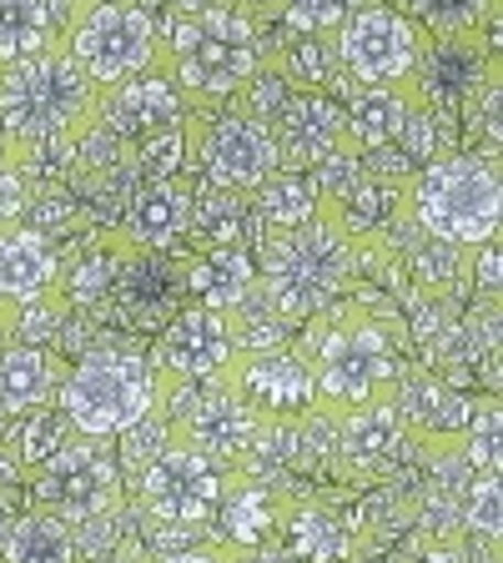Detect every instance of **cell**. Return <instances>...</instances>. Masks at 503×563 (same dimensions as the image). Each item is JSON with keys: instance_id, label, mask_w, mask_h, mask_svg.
Returning <instances> with one entry per match:
<instances>
[{"instance_id": "obj_10", "label": "cell", "mask_w": 503, "mask_h": 563, "mask_svg": "<svg viewBox=\"0 0 503 563\" xmlns=\"http://www.w3.org/2000/svg\"><path fill=\"white\" fill-rule=\"evenodd\" d=\"M35 508H51L66 523H106L121 508V463L106 438H70L51 463L35 468Z\"/></svg>"}, {"instance_id": "obj_16", "label": "cell", "mask_w": 503, "mask_h": 563, "mask_svg": "<svg viewBox=\"0 0 503 563\" xmlns=\"http://www.w3.org/2000/svg\"><path fill=\"white\" fill-rule=\"evenodd\" d=\"M61 297V252L56 236L21 222L0 232V312Z\"/></svg>"}, {"instance_id": "obj_8", "label": "cell", "mask_w": 503, "mask_h": 563, "mask_svg": "<svg viewBox=\"0 0 503 563\" xmlns=\"http://www.w3.org/2000/svg\"><path fill=\"white\" fill-rule=\"evenodd\" d=\"M227 478H232V468L211 463V457L197 453L192 443L172 438V443H162L141 463L136 493H141V508H146L152 523L176 528V533H197V528H207L211 518H217V508H222Z\"/></svg>"}, {"instance_id": "obj_14", "label": "cell", "mask_w": 503, "mask_h": 563, "mask_svg": "<svg viewBox=\"0 0 503 563\" xmlns=\"http://www.w3.org/2000/svg\"><path fill=\"white\" fill-rule=\"evenodd\" d=\"M227 377L262 422H307L317 412L313 363L297 347L237 352L227 363Z\"/></svg>"}, {"instance_id": "obj_31", "label": "cell", "mask_w": 503, "mask_h": 563, "mask_svg": "<svg viewBox=\"0 0 503 563\" xmlns=\"http://www.w3.org/2000/svg\"><path fill=\"white\" fill-rule=\"evenodd\" d=\"M458 457L469 473H499L503 463V408L499 398H479L469 408V422L458 428Z\"/></svg>"}, {"instance_id": "obj_5", "label": "cell", "mask_w": 503, "mask_h": 563, "mask_svg": "<svg viewBox=\"0 0 503 563\" xmlns=\"http://www.w3.org/2000/svg\"><path fill=\"white\" fill-rule=\"evenodd\" d=\"M398 211L444 246L473 252V246L499 236L503 187L499 162L483 152H448L438 162L418 166L413 181L398 191Z\"/></svg>"}, {"instance_id": "obj_37", "label": "cell", "mask_w": 503, "mask_h": 563, "mask_svg": "<svg viewBox=\"0 0 503 563\" xmlns=\"http://www.w3.org/2000/svg\"><path fill=\"white\" fill-rule=\"evenodd\" d=\"M156 563H227V549L222 543H207V549H176Z\"/></svg>"}, {"instance_id": "obj_34", "label": "cell", "mask_w": 503, "mask_h": 563, "mask_svg": "<svg viewBox=\"0 0 503 563\" xmlns=\"http://www.w3.org/2000/svg\"><path fill=\"white\" fill-rule=\"evenodd\" d=\"M31 201H35V181L15 162H6L0 166V232L21 227L31 217Z\"/></svg>"}, {"instance_id": "obj_35", "label": "cell", "mask_w": 503, "mask_h": 563, "mask_svg": "<svg viewBox=\"0 0 503 563\" xmlns=\"http://www.w3.org/2000/svg\"><path fill=\"white\" fill-rule=\"evenodd\" d=\"M227 563H297L282 543H258V549H227Z\"/></svg>"}, {"instance_id": "obj_21", "label": "cell", "mask_w": 503, "mask_h": 563, "mask_svg": "<svg viewBox=\"0 0 503 563\" xmlns=\"http://www.w3.org/2000/svg\"><path fill=\"white\" fill-rule=\"evenodd\" d=\"M66 377L51 347H35V342H6L0 347V422L25 418V412L56 402V387Z\"/></svg>"}, {"instance_id": "obj_17", "label": "cell", "mask_w": 503, "mask_h": 563, "mask_svg": "<svg viewBox=\"0 0 503 563\" xmlns=\"http://www.w3.org/2000/svg\"><path fill=\"white\" fill-rule=\"evenodd\" d=\"M332 433H338V457L348 463L352 473H383L393 468L403 457V448L413 443L408 422H403L398 402L393 398H378V402H363V408H348L338 412Z\"/></svg>"}, {"instance_id": "obj_9", "label": "cell", "mask_w": 503, "mask_h": 563, "mask_svg": "<svg viewBox=\"0 0 503 563\" xmlns=\"http://www.w3.org/2000/svg\"><path fill=\"white\" fill-rule=\"evenodd\" d=\"M338 70L352 86H408L423 56V31L387 0H352L332 35Z\"/></svg>"}, {"instance_id": "obj_41", "label": "cell", "mask_w": 503, "mask_h": 563, "mask_svg": "<svg viewBox=\"0 0 503 563\" xmlns=\"http://www.w3.org/2000/svg\"><path fill=\"white\" fill-rule=\"evenodd\" d=\"M106 563H141V559H136V553H121V559H117V553H111V559H106Z\"/></svg>"}, {"instance_id": "obj_18", "label": "cell", "mask_w": 503, "mask_h": 563, "mask_svg": "<svg viewBox=\"0 0 503 563\" xmlns=\"http://www.w3.org/2000/svg\"><path fill=\"white\" fill-rule=\"evenodd\" d=\"M192 106L182 101V91L172 86L166 70H152V76H136V81L106 91L101 101V121L96 126L111 131L117 141H141L146 131L172 126V121H187Z\"/></svg>"}, {"instance_id": "obj_13", "label": "cell", "mask_w": 503, "mask_h": 563, "mask_svg": "<svg viewBox=\"0 0 503 563\" xmlns=\"http://www.w3.org/2000/svg\"><path fill=\"white\" fill-rule=\"evenodd\" d=\"M232 357H237V342H232L227 312H211V307H197V302L166 317V328L156 332L152 352H146V363L162 377L166 393L207 383V377H217Z\"/></svg>"}, {"instance_id": "obj_3", "label": "cell", "mask_w": 503, "mask_h": 563, "mask_svg": "<svg viewBox=\"0 0 503 563\" xmlns=\"http://www.w3.org/2000/svg\"><path fill=\"white\" fill-rule=\"evenodd\" d=\"M252 262H258V287L267 292L272 312L287 328H297L352 287L358 236L348 232L338 211L322 207L297 232H262V242L252 246Z\"/></svg>"}, {"instance_id": "obj_39", "label": "cell", "mask_w": 503, "mask_h": 563, "mask_svg": "<svg viewBox=\"0 0 503 563\" xmlns=\"http://www.w3.org/2000/svg\"><path fill=\"white\" fill-rule=\"evenodd\" d=\"M176 15H197V11H211V5H227V0H166Z\"/></svg>"}, {"instance_id": "obj_40", "label": "cell", "mask_w": 503, "mask_h": 563, "mask_svg": "<svg viewBox=\"0 0 503 563\" xmlns=\"http://www.w3.org/2000/svg\"><path fill=\"white\" fill-rule=\"evenodd\" d=\"M6 162H15V146H11V136H6V126H0V166Z\"/></svg>"}, {"instance_id": "obj_1", "label": "cell", "mask_w": 503, "mask_h": 563, "mask_svg": "<svg viewBox=\"0 0 503 563\" xmlns=\"http://www.w3.org/2000/svg\"><path fill=\"white\" fill-rule=\"evenodd\" d=\"M106 91L76 66L61 35H51L41 51L0 66V126L15 146V166L35 181L51 176L46 156L76 162V146L96 131L101 121Z\"/></svg>"}, {"instance_id": "obj_26", "label": "cell", "mask_w": 503, "mask_h": 563, "mask_svg": "<svg viewBox=\"0 0 503 563\" xmlns=\"http://www.w3.org/2000/svg\"><path fill=\"white\" fill-rule=\"evenodd\" d=\"M282 549L293 553L297 563H342L352 553V539L338 514L297 504L293 518H287V533H282Z\"/></svg>"}, {"instance_id": "obj_43", "label": "cell", "mask_w": 503, "mask_h": 563, "mask_svg": "<svg viewBox=\"0 0 503 563\" xmlns=\"http://www.w3.org/2000/svg\"><path fill=\"white\" fill-rule=\"evenodd\" d=\"M81 5H101V0H81Z\"/></svg>"}, {"instance_id": "obj_22", "label": "cell", "mask_w": 503, "mask_h": 563, "mask_svg": "<svg viewBox=\"0 0 503 563\" xmlns=\"http://www.w3.org/2000/svg\"><path fill=\"white\" fill-rule=\"evenodd\" d=\"M182 287L197 307L211 312H232L252 287H258V262L247 246H197L192 262L182 267Z\"/></svg>"}, {"instance_id": "obj_25", "label": "cell", "mask_w": 503, "mask_h": 563, "mask_svg": "<svg viewBox=\"0 0 503 563\" xmlns=\"http://www.w3.org/2000/svg\"><path fill=\"white\" fill-rule=\"evenodd\" d=\"M322 207H328V201L317 191L313 172H287V166H277V172L252 191V211H258L262 232H297V227H307Z\"/></svg>"}, {"instance_id": "obj_11", "label": "cell", "mask_w": 503, "mask_h": 563, "mask_svg": "<svg viewBox=\"0 0 503 563\" xmlns=\"http://www.w3.org/2000/svg\"><path fill=\"white\" fill-rule=\"evenodd\" d=\"M187 126H192L201 172H207L211 187L252 197V191L282 166L277 131L232 101H227V111H211V117H187Z\"/></svg>"}, {"instance_id": "obj_42", "label": "cell", "mask_w": 503, "mask_h": 563, "mask_svg": "<svg viewBox=\"0 0 503 563\" xmlns=\"http://www.w3.org/2000/svg\"><path fill=\"white\" fill-rule=\"evenodd\" d=\"M6 523H11V518H6V504H0V539H6Z\"/></svg>"}, {"instance_id": "obj_2", "label": "cell", "mask_w": 503, "mask_h": 563, "mask_svg": "<svg viewBox=\"0 0 503 563\" xmlns=\"http://www.w3.org/2000/svg\"><path fill=\"white\" fill-rule=\"evenodd\" d=\"M403 328L393 312H373V307H342L328 302L322 312L307 317V347H297L313 363L317 383V412L338 418L348 408L393 398L408 373L403 357Z\"/></svg>"}, {"instance_id": "obj_29", "label": "cell", "mask_w": 503, "mask_h": 563, "mask_svg": "<svg viewBox=\"0 0 503 563\" xmlns=\"http://www.w3.org/2000/svg\"><path fill=\"white\" fill-rule=\"evenodd\" d=\"M56 35L51 0H0V66L31 56Z\"/></svg>"}, {"instance_id": "obj_32", "label": "cell", "mask_w": 503, "mask_h": 563, "mask_svg": "<svg viewBox=\"0 0 503 563\" xmlns=\"http://www.w3.org/2000/svg\"><path fill=\"white\" fill-rule=\"evenodd\" d=\"M131 146H136V181H172V176H182V166H187L192 126L187 121H172V126L146 131V136L131 141Z\"/></svg>"}, {"instance_id": "obj_7", "label": "cell", "mask_w": 503, "mask_h": 563, "mask_svg": "<svg viewBox=\"0 0 503 563\" xmlns=\"http://www.w3.org/2000/svg\"><path fill=\"white\" fill-rule=\"evenodd\" d=\"M61 41H66L76 66H81L101 91H117V86L136 81V76L166 70L162 25H156L152 5H141V0H101V5H86V11L61 31Z\"/></svg>"}, {"instance_id": "obj_6", "label": "cell", "mask_w": 503, "mask_h": 563, "mask_svg": "<svg viewBox=\"0 0 503 563\" xmlns=\"http://www.w3.org/2000/svg\"><path fill=\"white\" fill-rule=\"evenodd\" d=\"M166 402L162 377L152 373L146 352L91 347L66 367L56 387V408L81 438H121L152 418Z\"/></svg>"}, {"instance_id": "obj_30", "label": "cell", "mask_w": 503, "mask_h": 563, "mask_svg": "<svg viewBox=\"0 0 503 563\" xmlns=\"http://www.w3.org/2000/svg\"><path fill=\"white\" fill-rule=\"evenodd\" d=\"M398 11L434 35H479L483 25H493L499 0H398Z\"/></svg>"}, {"instance_id": "obj_12", "label": "cell", "mask_w": 503, "mask_h": 563, "mask_svg": "<svg viewBox=\"0 0 503 563\" xmlns=\"http://www.w3.org/2000/svg\"><path fill=\"white\" fill-rule=\"evenodd\" d=\"M192 398L197 402L172 408V438L192 443L197 453H207L211 463H222V468H247L267 422L242 402V393L232 387L227 367L217 377H207V383H192Z\"/></svg>"}, {"instance_id": "obj_36", "label": "cell", "mask_w": 503, "mask_h": 563, "mask_svg": "<svg viewBox=\"0 0 503 563\" xmlns=\"http://www.w3.org/2000/svg\"><path fill=\"white\" fill-rule=\"evenodd\" d=\"M423 563H469V539L458 533V539H438L434 549L423 553Z\"/></svg>"}, {"instance_id": "obj_27", "label": "cell", "mask_w": 503, "mask_h": 563, "mask_svg": "<svg viewBox=\"0 0 503 563\" xmlns=\"http://www.w3.org/2000/svg\"><path fill=\"white\" fill-rule=\"evenodd\" d=\"M11 443H0V448H11V457L21 463V468H41V463H51V457L61 453V448L70 443V422L61 418L56 402H46V408H35L25 412V418H11Z\"/></svg>"}, {"instance_id": "obj_15", "label": "cell", "mask_w": 503, "mask_h": 563, "mask_svg": "<svg viewBox=\"0 0 503 563\" xmlns=\"http://www.w3.org/2000/svg\"><path fill=\"white\" fill-rule=\"evenodd\" d=\"M293 508L297 498L282 483L258 478L252 468H237V478H227L222 508L211 523L222 528V549H258V543H282Z\"/></svg>"}, {"instance_id": "obj_33", "label": "cell", "mask_w": 503, "mask_h": 563, "mask_svg": "<svg viewBox=\"0 0 503 563\" xmlns=\"http://www.w3.org/2000/svg\"><path fill=\"white\" fill-rule=\"evenodd\" d=\"M352 0H277L272 5V25H282L287 35H322L332 41L338 25L348 21Z\"/></svg>"}, {"instance_id": "obj_24", "label": "cell", "mask_w": 503, "mask_h": 563, "mask_svg": "<svg viewBox=\"0 0 503 563\" xmlns=\"http://www.w3.org/2000/svg\"><path fill=\"white\" fill-rule=\"evenodd\" d=\"M187 236L197 246H247V252H252V236H262V222H258V211H252V197L211 187L207 197L192 191Z\"/></svg>"}, {"instance_id": "obj_4", "label": "cell", "mask_w": 503, "mask_h": 563, "mask_svg": "<svg viewBox=\"0 0 503 563\" xmlns=\"http://www.w3.org/2000/svg\"><path fill=\"white\" fill-rule=\"evenodd\" d=\"M267 25L272 21H252L232 5L176 15L166 31V76L182 91V101L197 111H217L232 101L277 56V46L267 41Z\"/></svg>"}, {"instance_id": "obj_19", "label": "cell", "mask_w": 503, "mask_h": 563, "mask_svg": "<svg viewBox=\"0 0 503 563\" xmlns=\"http://www.w3.org/2000/svg\"><path fill=\"white\" fill-rule=\"evenodd\" d=\"M192 222V187L182 176L172 181H136V191L127 197V236L136 252H166L187 236Z\"/></svg>"}, {"instance_id": "obj_20", "label": "cell", "mask_w": 503, "mask_h": 563, "mask_svg": "<svg viewBox=\"0 0 503 563\" xmlns=\"http://www.w3.org/2000/svg\"><path fill=\"white\" fill-rule=\"evenodd\" d=\"M413 91L408 86H352L348 106H342V146L358 156H373L403 136L413 117Z\"/></svg>"}, {"instance_id": "obj_23", "label": "cell", "mask_w": 503, "mask_h": 563, "mask_svg": "<svg viewBox=\"0 0 503 563\" xmlns=\"http://www.w3.org/2000/svg\"><path fill=\"white\" fill-rule=\"evenodd\" d=\"M0 563H81V533L51 508H31L6 523Z\"/></svg>"}, {"instance_id": "obj_28", "label": "cell", "mask_w": 503, "mask_h": 563, "mask_svg": "<svg viewBox=\"0 0 503 563\" xmlns=\"http://www.w3.org/2000/svg\"><path fill=\"white\" fill-rule=\"evenodd\" d=\"M458 533H463L469 543H489V549H499V533H503L499 473H469V478H463V493H458Z\"/></svg>"}, {"instance_id": "obj_38", "label": "cell", "mask_w": 503, "mask_h": 563, "mask_svg": "<svg viewBox=\"0 0 503 563\" xmlns=\"http://www.w3.org/2000/svg\"><path fill=\"white\" fill-rule=\"evenodd\" d=\"M232 11H242V15H252V21H272V5L277 0H227Z\"/></svg>"}]
</instances>
